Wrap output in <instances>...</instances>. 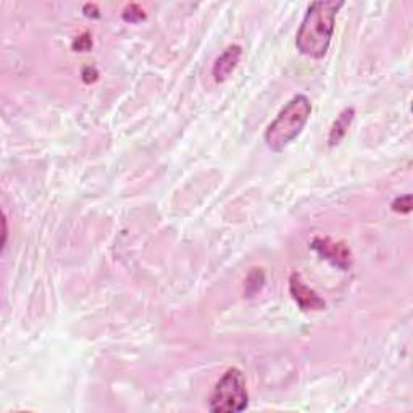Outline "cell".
I'll use <instances>...</instances> for the list:
<instances>
[{
	"label": "cell",
	"mask_w": 413,
	"mask_h": 413,
	"mask_svg": "<svg viewBox=\"0 0 413 413\" xmlns=\"http://www.w3.org/2000/svg\"><path fill=\"white\" fill-rule=\"evenodd\" d=\"M289 291L302 310L320 312L325 308V300L313 289L308 287L297 273H294L289 280Z\"/></svg>",
	"instance_id": "4"
},
{
	"label": "cell",
	"mask_w": 413,
	"mask_h": 413,
	"mask_svg": "<svg viewBox=\"0 0 413 413\" xmlns=\"http://www.w3.org/2000/svg\"><path fill=\"white\" fill-rule=\"evenodd\" d=\"M240 55H243V49H240V46L234 44L225 49L223 53L220 55L213 65L212 75L215 78V81L223 83L225 79L230 78L231 73L236 70V66L240 60Z\"/></svg>",
	"instance_id": "6"
},
{
	"label": "cell",
	"mask_w": 413,
	"mask_h": 413,
	"mask_svg": "<svg viewBox=\"0 0 413 413\" xmlns=\"http://www.w3.org/2000/svg\"><path fill=\"white\" fill-rule=\"evenodd\" d=\"M91 47H92V38L88 33L79 36V38H76V41L73 42V49H75V51H78V52H84Z\"/></svg>",
	"instance_id": "10"
},
{
	"label": "cell",
	"mask_w": 413,
	"mask_h": 413,
	"mask_svg": "<svg viewBox=\"0 0 413 413\" xmlns=\"http://www.w3.org/2000/svg\"><path fill=\"white\" fill-rule=\"evenodd\" d=\"M312 113V103L304 94L294 96L265 131V143L273 152H282L302 133Z\"/></svg>",
	"instance_id": "2"
},
{
	"label": "cell",
	"mask_w": 413,
	"mask_h": 413,
	"mask_svg": "<svg viewBox=\"0 0 413 413\" xmlns=\"http://www.w3.org/2000/svg\"><path fill=\"white\" fill-rule=\"evenodd\" d=\"M392 210L397 213H409L412 210V195L407 194L402 197H397L396 200L392 202Z\"/></svg>",
	"instance_id": "9"
},
{
	"label": "cell",
	"mask_w": 413,
	"mask_h": 413,
	"mask_svg": "<svg viewBox=\"0 0 413 413\" xmlns=\"http://www.w3.org/2000/svg\"><path fill=\"white\" fill-rule=\"evenodd\" d=\"M249 394L240 369L230 368L215 384L208 399V410L215 413H238L248 409Z\"/></svg>",
	"instance_id": "3"
},
{
	"label": "cell",
	"mask_w": 413,
	"mask_h": 413,
	"mask_svg": "<svg viewBox=\"0 0 413 413\" xmlns=\"http://www.w3.org/2000/svg\"><path fill=\"white\" fill-rule=\"evenodd\" d=\"M354 116H355V110L352 107L349 108H344L339 116L336 118V121L332 123V126L330 129V138H328V143L330 146H336L341 143V139L344 136L347 134V129L350 128L354 121Z\"/></svg>",
	"instance_id": "7"
},
{
	"label": "cell",
	"mask_w": 413,
	"mask_h": 413,
	"mask_svg": "<svg viewBox=\"0 0 413 413\" xmlns=\"http://www.w3.org/2000/svg\"><path fill=\"white\" fill-rule=\"evenodd\" d=\"M123 20L129 23H139L146 20V11L141 9L139 5L131 4V5H128L125 11H123Z\"/></svg>",
	"instance_id": "8"
},
{
	"label": "cell",
	"mask_w": 413,
	"mask_h": 413,
	"mask_svg": "<svg viewBox=\"0 0 413 413\" xmlns=\"http://www.w3.org/2000/svg\"><path fill=\"white\" fill-rule=\"evenodd\" d=\"M342 7L344 2L336 0L310 4L295 36V46L302 55L317 60L325 57L335 34L336 15Z\"/></svg>",
	"instance_id": "1"
},
{
	"label": "cell",
	"mask_w": 413,
	"mask_h": 413,
	"mask_svg": "<svg viewBox=\"0 0 413 413\" xmlns=\"http://www.w3.org/2000/svg\"><path fill=\"white\" fill-rule=\"evenodd\" d=\"M84 71H86V73H83V78H84V81H86V83L96 81V78H97V71H96V68H94V66H88V68H84Z\"/></svg>",
	"instance_id": "11"
},
{
	"label": "cell",
	"mask_w": 413,
	"mask_h": 413,
	"mask_svg": "<svg viewBox=\"0 0 413 413\" xmlns=\"http://www.w3.org/2000/svg\"><path fill=\"white\" fill-rule=\"evenodd\" d=\"M5 240H7V218L2 217V249L5 248Z\"/></svg>",
	"instance_id": "12"
},
{
	"label": "cell",
	"mask_w": 413,
	"mask_h": 413,
	"mask_svg": "<svg viewBox=\"0 0 413 413\" xmlns=\"http://www.w3.org/2000/svg\"><path fill=\"white\" fill-rule=\"evenodd\" d=\"M312 248L315 249L325 260L331 262L332 265H336V267L342 270H347L350 267V263H352L350 250L341 243H332L331 239L318 238L312 243Z\"/></svg>",
	"instance_id": "5"
}]
</instances>
